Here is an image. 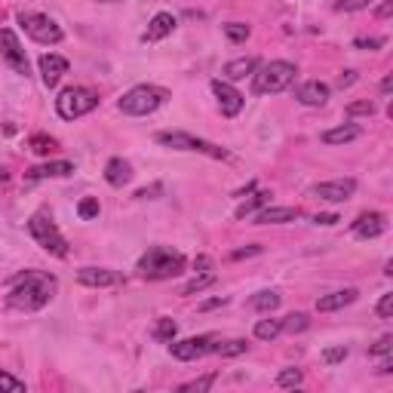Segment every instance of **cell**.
Masks as SVG:
<instances>
[{
  "mask_svg": "<svg viewBox=\"0 0 393 393\" xmlns=\"http://www.w3.org/2000/svg\"><path fill=\"white\" fill-rule=\"evenodd\" d=\"M129 179H133V166L126 163L123 157H111L105 166V181L111 184V188H123Z\"/></svg>",
  "mask_w": 393,
  "mask_h": 393,
  "instance_id": "d6986e66",
  "label": "cell"
},
{
  "mask_svg": "<svg viewBox=\"0 0 393 393\" xmlns=\"http://www.w3.org/2000/svg\"><path fill=\"white\" fill-rule=\"evenodd\" d=\"M169 98L166 89L160 87H151V83H142V87H133L126 92V96L117 102V107L123 114H129V117H148V114H154L160 105H163Z\"/></svg>",
  "mask_w": 393,
  "mask_h": 393,
  "instance_id": "277c9868",
  "label": "cell"
},
{
  "mask_svg": "<svg viewBox=\"0 0 393 393\" xmlns=\"http://www.w3.org/2000/svg\"><path fill=\"white\" fill-rule=\"evenodd\" d=\"M175 332H179V322L169 320V317H160V322L154 326V338H157V341H172Z\"/></svg>",
  "mask_w": 393,
  "mask_h": 393,
  "instance_id": "4316f807",
  "label": "cell"
},
{
  "mask_svg": "<svg viewBox=\"0 0 393 393\" xmlns=\"http://www.w3.org/2000/svg\"><path fill=\"white\" fill-rule=\"evenodd\" d=\"M375 102H350L348 105V117H372Z\"/></svg>",
  "mask_w": 393,
  "mask_h": 393,
  "instance_id": "e575fe53",
  "label": "cell"
},
{
  "mask_svg": "<svg viewBox=\"0 0 393 393\" xmlns=\"http://www.w3.org/2000/svg\"><path fill=\"white\" fill-rule=\"evenodd\" d=\"M390 89H393V80H390V77H384V83H381V92H384V96H387Z\"/></svg>",
  "mask_w": 393,
  "mask_h": 393,
  "instance_id": "f907efd6",
  "label": "cell"
},
{
  "mask_svg": "<svg viewBox=\"0 0 393 393\" xmlns=\"http://www.w3.org/2000/svg\"><path fill=\"white\" fill-rule=\"evenodd\" d=\"M390 13H393V0H384V3L378 6V13H375V15H378V19H387Z\"/></svg>",
  "mask_w": 393,
  "mask_h": 393,
  "instance_id": "f6af8a7d",
  "label": "cell"
},
{
  "mask_svg": "<svg viewBox=\"0 0 393 393\" xmlns=\"http://www.w3.org/2000/svg\"><path fill=\"white\" fill-rule=\"evenodd\" d=\"M302 384V369H283L276 375V387H298Z\"/></svg>",
  "mask_w": 393,
  "mask_h": 393,
  "instance_id": "1f68e13d",
  "label": "cell"
},
{
  "mask_svg": "<svg viewBox=\"0 0 393 393\" xmlns=\"http://www.w3.org/2000/svg\"><path fill=\"white\" fill-rule=\"evenodd\" d=\"M96 107H98V92L89 87H68L56 98V111L61 120H77L83 114L96 111Z\"/></svg>",
  "mask_w": 393,
  "mask_h": 393,
  "instance_id": "5b68a950",
  "label": "cell"
},
{
  "mask_svg": "<svg viewBox=\"0 0 393 393\" xmlns=\"http://www.w3.org/2000/svg\"><path fill=\"white\" fill-rule=\"evenodd\" d=\"M28 234L37 240V246H43L50 255H56V258H65L68 255V240L59 234V228H56V221L50 218V215H43V212H37V215H31V221H28Z\"/></svg>",
  "mask_w": 393,
  "mask_h": 393,
  "instance_id": "8992f818",
  "label": "cell"
},
{
  "mask_svg": "<svg viewBox=\"0 0 393 393\" xmlns=\"http://www.w3.org/2000/svg\"><path fill=\"white\" fill-rule=\"evenodd\" d=\"M261 252V246H246V249H237L234 252V258H246V255H258Z\"/></svg>",
  "mask_w": 393,
  "mask_h": 393,
  "instance_id": "ee69618b",
  "label": "cell"
},
{
  "mask_svg": "<svg viewBox=\"0 0 393 393\" xmlns=\"http://www.w3.org/2000/svg\"><path fill=\"white\" fill-rule=\"evenodd\" d=\"M280 332H283V320H258L255 322V338H261V341H274Z\"/></svg>",
  "mask_w": 393,
  "mask_h": 393,
  "instance_id": "484cf974",
  "label": "cell"
},
{
  "mask_svg": "<svg viewBox=\"0 0 393 393\" xmlns=\"http://www.w3.org/2000/svg\"><path fill=\"white\" fill-rule=\"evenodd\" d=\"M175 31V15L172 13H157L151 19V25H148V31H144V37L142 40L144 43H157V40H163V37H169Z\"/></svg>",
  "mask_w": 393,
  "mask_h": 393,
  "instance_id": "ac0fdd59",
  "label": "cell"
},
{
  "mask_svg": "<svg viewBox=\"0 0 393 393\" xmlns=\"http://www.w3.org/2000/svg\"><path fill=\"white\" fill-rule=\"evenodd\" d=\"M369 3H372V0H338L335 10L338 13H357V10H366Z\"/></svg>",
  "mask_w": 393,
  "mask_h": 393,
  "instance_id": "74e56055",
  "label": "cell"
},
{
  "mask_svg": "<svg viewBox=\"0 0 393 393\" xmlns=\"http://www.w3.org/2000/svg\"><path fill=\"white\" fill-rule=\"evenodd\" d=\"M212 92H215V98H218V107L225 117H237V114L243 111V105H246L243 92H237L228 80H212Z\"/></svg>",
  "mask_w": 393,
  "mask_h": 393,
  "instance_id": "8fae6325",
  "label": "cell"
},
{
  "mask_svg": "<svg viewBox=\"0 0 393 393\" xmlns=\"http://www.w3.org/2000/svg\"><path fill=\"white\" fill-rule=\"evenodd\" d=\"M353 191H357V181L353 179H338V181H322L313 188V194L320 200H329V203H344V200L353 197Z\"/></svg>",
  "mask_w": 393,
  "mask_h": 393,
  "instance_id": "7c38bea8",
  "label": "cell"
},
{
  "mask_svg": "<svg viewBox=\"0 0 393 393\" xmlns=\"http://www.w3.org/2000/svg\"><path fill=\"white\" fill-rule=\"evenodd\" d=\"M255 68H258V59H252V56L234 59V61H228L225 65V77L228 80H246L249 74H255Z\"/></svg>",
  "mask_w": 393,
  "mask_h": 393,
  "instance_id": "7402d4cb",
  "label": "cell"
},
{
  "mask_svg": "<svg viewBox=\"0 0 393 393\" xmlns=\"http://www.w3.org/2000/svg\"><path fill=\"white\" fill-rule=\"evenodd\" d=\"M353 138H359V126H335L322 133V142L326 144H348Z\"/></svg>",
  "mask_w": 393,
  "mask_h": 393,
  "instance_id": "603a6c76",
  "label": "cell"
},
{
  "mask_svg": "<svg viewBox=\"0 0 393 393\" xmlns=\"http://www.w3.org/2000/svg\"><path fill=\"white\" fill-rule=\"evenodd\" d=\"M0 393H25V381L13 378L10 372H0Z\"/></svg>",
  "mask_w": 393,
  "mask_h": 393,
  "instance_id": "d6a6232c",
  "label": "cell"
},
{
  "mask_svg": "<svg viewBox=\"0 0 393 393\" xmlns=\"http://www.w3.org/2000/svg\"><path fill=\"white\" fill-rule=\"evenodd\" d=\"M302 218V209L298 206H267L255 215V225H286V221Z\"/></svg>",
  "mask_w": 393,
  "mask_h": 393,
  "instance_id": "9a60e30c",
  "label": "cell"
},
{
  "mask_svg": "<svg viewBox=\"0 0 393 393\" xmlns=\"http://www.w3.org/2000/svg\"><path fill=\"white\" fill-rule=\"evenodd\" d=\"M157 142L172 151H197V154H206V157H215V160H230V154L225 148H218V144L206 142V138H197L191 133H157Z\"/></svg>",
  "mask_w": 393,
  "mask_h": 393,
  "instance_id": "52a82bcc",
  "label": "cell"
},
{
  "mask_svg": "<svg viewBox=\"0 0 393 393\" xmlns=\"http://www.w3.org/2000/svg\"><path fill=\"white\" fill-rule=\"evenodd\" d=\"M77 215H80L83 221L98 218V200H96V197H83L80 203H77Z\"/></svg>",
  "mask_w": 393,
  "mask_h": 393,
  "instance_id": "4dcf8cb0",
  "label": "cell"
},
{
  "mask_svg": "<svg viewBox=\"0 0 393 393\" xmlns=\"http://www.w3.org/2000/svg\"><path fill=\"white\" fill-rule=\"evenodd\" d=\"M160 191H163V188H160V184H154V188H144V191H138L135 197H151V194H160Z\"/></svg>",
  "mask_w": 393,
  "mask_h": 393,
  "instance_id": "c3c4849f",
  "label": "cell"
},
{
  "mask_svg": "<svg viewBox=\"0 0 393 393\" xmlns=\"http://www.w3.org/2000/svg\"><path fill=\"white\" fill-rule=\"evenodd\" d=\"M215 283V274H200V276H194L191 283H184L181 286V295H194V292H203L206 286H212Z\"/></svg>",
  "mask_w": 393,
  "mask_h": 393,
  "instance_id": "83f0119b",
  "label": "cell"
},
{
  "mask_svg": "<svg viewBox=\"0 0 393 393\" xmlns=\"http://www.w3.org/2000/svg\"><path fill=\"white\" fill-rule=\"evenodd\" d=\"M267 200H271V194H267V191H261V194H255L252 200H246V203L240 206V209H237V218H246V215H249V212H255L258 206H265Z\"/></svg>",
  "mask_w": 393,
  "mask_h": 393,
  "instance_id": "f546056e",
  "label": "cell"
},
{
  "mask_svg": "<svg viewBox=\"0 0 393 393\" xmlns=\"http://www.w3.org/2000/svg\"><path fill=\"white\" fill-rule=\"evenodd\" d=\"M348 357V348H329L326 353H322V359H326L329 366H335V363H341V359Z\"/></svg>",
  "mask_w": 393,
  "mask_h": 393,
  "instance_id": "b9f144b4",
  "label": "cell"
},
{
  "mask_svg": "<svg viewBox=\"0 0 393 393\" xmlns=\"http://www.w3.org/2000/svg\"><path fill=\"white\" fill-rule=\"evenodd\" d=\"M378 317H381V320H390V317H393V292L381 295V302H378Z\"/></svg>",
  "mask_w": 393,
  "mask_h": 393,
  "instance_id": "60d3db41",
  "label": "cell"
},
{
  "mask_svg": "<svg viewBox=\"0 0 393 393\" xmlns=\"http://www.w3.org/2000/svg\"><path fill=\"white\" fill-rule=\"evenodd\" d=\"M311 326V320H307V313H289L286 320H283V329H286V332H304V329Z\"/></svg>",
  "mask_w": 393,
  "mask_h": 393,
  "instance_id": "f1b7e54d",
  "label": "cell"
},
{
  "mask_svg": "<svg viewBox=\"0 0 393 393\" xmlns=\"http://www.w3.org/2000/svg\"><path fill=\"white\" fill-rule=\"evenodd\" d=\"M0 179H3V169H0Z\"/></svg>",
  "mask_w": 393,
  "mask_h": 393,
  "instance_id": "816d5d0a",
  "label": "cell"
},
{
  "mask_svg": "<svg viewBox=\"0 0 393 393\" xmlns=\"http://www.w3.org/2000/svg\"><path fill=\"white\" fill-rule=\"evenodd\" d=\"M221 304H228V298H212V302H203V304H200V311H212V307H221Z\"/></svg>",
  "mask_w": 393,
  "mask_h": 393,
  "instance_id": "bcb514c9",
  "label": "cell"
},
{
  "mask_svg": "<svg viewBox=\"0 0 393 393\" xmlns=\"http://www.w3.org/2000/svg\"><path fill=\"white\" fill-rule=\"evenodd\" d=\"M194 267H197V271H209V258H206V255H200V258L194 261Z\"/></svg>",
  "mask_w": 393,
  "mask_h": 393,
  "instance_id": "681fc988",
  "label": "cell"
},
{
  "mask_svg": "<svg viewBox=\"0 0 393 393\" xmlns=\"http://www.w3.org/2000/svg\"><path fill=\"white\" fill-rule=\"evenodd\" d=\"M295 65L292 61H267L252 74V92L255 96H276V92L289 89L295 80Z\"/></svg>",
  "mask_w": 393,
  "mask_h": 393,
  "instance_id": "3957f363",
  "label": "cell"
},
{
  "mask_svg": "<svg viewBox=\"0 0 393 393\" xmlns=\"http://www.w3.org/2000/svg\"><path fill=\"white\" fill-rule=\"evenodd\" d=\"M215 384V375H206V378H197V381H188L181 384V393H194V390H209Z\"/></svg>",
  "mask_w": 393,
  "mask_h": 393,
  "instance_id": "8d00e7d4",
  "label": "cell"
},
{
  "mask_svg": "<svg viewBox=\"0 0 393 393\" xmlns=\"http://www.w3.org/2000/svg\"><path fill=\"white\" fill-rule=\"evenodd\" d=\"M105 3H114V0H105Z\"/></svg>",
  "mask_w": 393,
  "mask_h": 393,
  "instance_id": "f5cc1de1",
  "label": "cell"
},
{
  "mask_svg": "<svg viewBox=\"0 0 393 393\" xmlns=\"http://www.w3.org/2000/svg\"><path fill=\"white\" fill-rule=\"evenodd\" d=\"M350 230L359 237V240H369V237H381L384 230H387V215H384V212H363L357 221H353Z\"/></svg>",
  "mask_w": 393,
  "mask_h": 393,
  "instance_id": "4fadbf2b",
  "label": "cell"
},
{
  "mask_svg": "<svg viewBox=\"0 0 393 393\" xmlns=\"http://www.w3.org/2000/svg\"><path fill=\"white\" fill-rule=\"evenodd\" d=\"M52 148H56V142H52V138H46V135H34V138H31V151H34V154H50Z\"/></svg>",
  "mask_w": 393,
  "mask_h": 393,
  "instance_id": "f35d334b",
  "label": "cell"
},
{
  "mask_svg": "<svg viewBox=\"0 0 393 393\" xmlns=\"http://www.w3.org/2000/svg\"><path fill=\"white\" fill-rule=\"evenodd\" d=\"M71 172H74V163H68V160H56V163L34 166L28 172V181H37V179H61V175H71Z\"/></svg>",
  "mask_w": 393,
  "mask_h": 393,
  "instance_id": "44dd1931",
  "label": "cell"
},
{
  "mask_svg": "<svg viewBox=\"0 0 393 393\" xmlns=\"http://www.w3.org/2000/svg\"><path fill=\"white\" fill-rule=\"evenodd\" d=\"M390 350H393V335L378 338V341H375L372 348H369V353H372V357H387Z\"/></svg>",
  "mask_w": 393,
  "mask_h": 393,
  "instance_id": "d590c367",
  "label": "cell"
},
{
  "mask_svg": "<svg viewBox=\"0 0 393 393\" xmlns=\"http://www.w3.org/2000/svg\"><path fill=\"white\" fill-rule=\"evenodd\" d=\"M68 74V59L56 56V52H50V56H40V77L46 87H56L61 77Z\"/></svg>",
  "mask_w": 393,
  "mask_h": 393,
  "instance_id": "e0dca14e",
  "label": "cell"
},
{
  "mask_svg": "<svg viewBox=\"0 0 393 393\" xmlns=\"http://www.w3.org/2000/svg\"><path fill=\"white\" fill-rule=\"evenodd\" d=\"M19 25L25 28V34L31 37V40H37V43H61V37H65L61 34V28L43 13H25L22 10L19 13Z\"/></svg>",
  "mask_w": 393,
  "mask_h": 393,
  "instance_id": "ba28073f",
  "label": "cell"
},
{
  "mask_svg": "<svg viewBox=\"0 0 393 393\" xmlns=\"http://www.w3.org/2000/svg\"><path fill=\"white\" fill-rule=\"evenodd\" d=\"M357 295H359L357 289H338V292H332V295H322V298H320V302H317V311H322V313L341 311V307H348V304L357 302Z\"/></svg>",
  "mask_w": 393,
  "mask_h": 393,
  "instance_id": "ffe728a7",
  "label": "cell"
},
{
  "mask_svg": "<svg viewBox=\"0 0 393 393\" xmlns=\"http://www.w3.org/2000/svg\"><path fill=\"white\" fill-rule=\"evenodd\" d=\"M313 221H317V225H338V215H332V212H326V215H313Z\"/></svg>",
  "mask_w": 393,
  "mask_h": 393,
  "instance_id": "7bdbcfd3",
  "label": "cell"
},
{
  "mask_svg": "<svg viewBox=\"0 0 393 393\" xmlns=\"http://www.w3.org/2000/svg\"><path fill=\"white\" fill-rule=\"evenodd\" d=\"M56 289H59L56 276L40 274V271H25L10 283L6 302H10V307H15V311H40V307L52 302Z\"/></svg>",
  "mask_w": 393,
  "mask_h": 393,
  "instance_id": "6da1fadb",
  "label": "cell"
},
{
  "mask_svg": "<svg viewBox=\"0 0 393 393\" xmlns=\"http://www.w3.org/2000/svg\"><path fill=\"white\" fill-rule=\"evenodd\" d=\"M353 74H357V71H344V74H341V80H338V87H350V83L357 80Z\"/></svg>",
  "mask_w": 393,
  "mask_h": 393,
  "instance_id": "7dc6e473",
  "label": "cell"
},
{
  "mask_svg": "<svg viewBox=\"0 0 393 393\" xmlns=\"http://www.w3.org/2000/svg\"><path fill=\"white\" fill-rule=\"evenodd\" d=\"M353 46H357V50H381V46H384V37H357V40H353Z\"/></svg>",
  "mask_w": 393,
  "mask_h": 393,
  "instance_id": "ab89813d",
  "label": "cell"
},
{
  "mask_svg": "<svg viewBox=\"0 0 393 393\" xmlns=\"http://www.w3.org/2000/svg\"><path fill=\"white\" fill-rule=\"evenodd\" d=\"M218 357H240V353L249 350V341L246 338H230V341H221V344H215L212 348Z\"/></svg>",
  "mask_w": 393,
  "mask_h": 393,
  "instance_id": "cb8c5ba5",
  "label": "cell"
},
{
  "mask_svg": "<svg viewBox=\"0 0 393 393\" xmlns=\"http://www.w3.org/2000/svg\"><path fill=\"white\" fill-rule=\"evenodd\" d=\"M0 56H3V61L13 68L15 74H22V77L31 74L25 50H22V43H19V37H15V31H10V28H0Z\"/></svg>",
  "mask_w": 393,
  "mask_h": 393,
  "instance_id": "9c48e42d",
  "label": "cell"
},
{
  "mask_svg": "<svg viewBox=\"0 0 393 393\" xmlns=\"http://www.w3.org/2000/svg\"><path fill=\"white\" fill-rule=\"evenodd\" d=\"M295 98L302 105H307V107H322L329 102V87L326 83H320V80H307L304 87H298Z\"/></svg>",
  "mask_w": 393,
  "mask_h": 393,
  "instance_id": "2e32d148",
  "label": "cell"
},
{
  "mask_svg": "<svg viewBox=\"0 0 393 393\" xmlns=\"http://www.w3.org/2000/svg\"><path fill=\"white\" fill-rule=\"evenodd\" d=\"M123 276L117 271H107V267H80L77 271V283L92 289H105V286H117Z\"/></svg>",
  "mask_w": 393,
  "mask_h": 393,
  "instance_id": "5bb4252c",
  "label": "cell"
},
{
  "mask_svg": "<svg viewBox=\"0 0 393 393\" xmlns=\"http://www.w3.org/2000/svg\"><path fill=\"white\" fill-rule=\"evenodd\" d=\"M280 302H283V298L276 295V292H258V295L249 298V307H252V311H276Z\"/></svg>",
  "mask_w": 393,
  "mask_h": 393,
  "instance_id": "d4e9b609",
  "label": "cell"
},
{
  "mask_svg": "<svg viewBox=\"0 0 393 393\" xmlns=\"http://www.w3.org/2000/svg\"><path fill=\"white\" fill-rule=\"evenodd\" d=\"M225 34H228L234 43H243L246 37H249V25H243V22H228V25H225Z\"/></svg>",
  "mask_w": 393,
  "mask_h": 393,
  "instance_id": "836d02e7",
  "label": "cell"
},
{
  "mask_svg": "<svg viewBox=\"0 0 393 393\" xmlns=\"http://www.w3.org/2000/svg\"><path fill=\"white\" fill-rule=\"evenodd\" d=\"M184 271V255L163 246H154L142 258H138V274L148 276V280H169V276Z\"/></svg>",
  "mask_w": 393,
  "mask_h": 393,
  "instance_id": "7a4b0ae2",
  "label": "cell"
},
{
  "mask_svg": "<svg viewBox=\"0 0 393 393\" xmlns=\"http://www.w3.org/2000/svg\"><path fill=\"white\" fill-rule=\"evenodd\" d=\"M215 348L212 335H197V338H184V341H169V350H172L175 359L181 363H191V359H200L203 353H209Z\"/></svg>",
  "mask_w": 393,
  "mask_h": 393,
  "instance_id": "30bf717a",
  "label": "cell"
}]
</instances>
